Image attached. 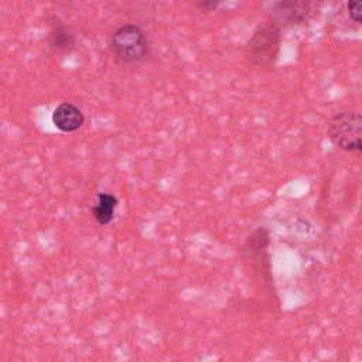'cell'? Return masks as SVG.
<instances>
[{
	"mask_svg": "<svg viewBox=\"0 0 362 362\" xmlns=\"http://www.w3.org/2000/svg\"><path fill=\"white\" fill-rule=\"evenodd\" d=\"M110 49L117 62L139 64L148 55V41L139 25L124 24L113 33Z\"/></svg>",
	"mask_w": 362,
	"mask_h": 362,
	"instance_id": "6da1fadb",
	"label": "cell"
},
{
	"mask_svg": "<svg viewBox=\"0 0 362 362\" xmlns=\"http://www.w3.org/2000/svg\"><path fill=\"white\" fill-rule=\"evenodd\" d=\"M329 140L341 150L361 151L362 148V117L356 110L335 113L327 127Z\"/></svg>",
	"mask_w": 362,
	"mask_h": 362,
	"instance_id": "7a4b0ae2",
	"label": "cell"
},
{
	"mask_svg": "<svg viewBox=\"0 0 362 362\" xmlns=\"http://www.w3.org/2000/svg\"><path fill=\"white\" fill-rule=\"evenodd\" d=\"M281 35L279 27L269 23L259 27L247 41L246 55L255 66L270 68L280 52Z\"/></svg>",
	"mask_w": 362,
	"mask_h": 362,
	"instance_id": "3957f363",
	"label": "cell"
},
{
	"mask_svg": "<svg viewBox=\"0 0 362 362\" xmlns=\"http://www.w3.org/2000/svg\"><path fill=\"white\" fill-rule=\"evenodd\" d=\"M83 122H85V117L81 109L69 102H62L52 112L54 126L64 133H71L78 130L79 127H82Z\"/></svg>",
	"mask_w": 362,
	"mask_h": 362,
	"instance_id": "277c9868",
	"label": "cell"
},
{
	"mask_svg": "<svg viewBox=\"0 0 362 362\" xmlns=\"http://www.w3.org/2000/svg\"><path fill=\"white\" fill-rule=\"evenodd\" d=\"M117 198L113 194L109 192H100L98 194V202L92 206V214L95 221L105 226L109 225L115 218V211L117 208Z\"/></svg>",
	"mask_w": 362,
	"mask_h": 362,
	"instance_id": "5b68a950",
	"label": "cell"
},
{
	"mask_svg": "<svg viewBox=\"0 0 362 362\" xmlns=\"http://www.w3.org/2000/svg\"><path fill=\"white\" fill-rule=\"evenodd\" d=\"M49 44L55 51H68L74 47V37L65 27H57L49 34Z\"/></svg>",
	"mask_w": 362,
	"mask_h": 362,
	"instance_id": "8992f818",
	"label": "cell"
},
{
	"mask_svg": "<svg viewBox=\"0 0 362 362\" xmlns=\"http://www.w3.org/2000/svg\"><path fill=\"white\" fill-rule=\"evenodd\" d=\"M348 11H349V17L355 23H361L362 21V0H349Z\"/></svg>",
	"mask_w": 362,
	"mask_h": 362,
	"instance_id": "52a82bcc",
	"label": "cell"
},
{
	"mask_svg": "<svg viewBox=\"0 0 362 362\" xmlns=\"http://www.w3.org/2000/svg\"><path fill=\"white\" fill-rule=\"evenodd\" d=\"M198 3H201L199 6L202 7V8H205V10H212V8H215L216 7V0H197Z\"/></svg>",
	"mask_w": 362,
	"mask_h": 362,
	"instance_id": "ba28073f",
	"label": "cell"
}]
</instances>
